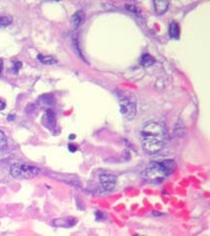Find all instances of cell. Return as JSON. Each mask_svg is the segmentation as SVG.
I'll return each instance as SVG.
<instances>
[{"label": "cell", "instance_id": "1", "mask_svg": "<svg viewBox=\"0 0 210 236\" xmlns=\"http://www.w3.org/2000/svg\"><path fill=\"white\" fill-rule=\"evenodd\" d=\"M141 145L146 153L154 154L164 148L167 132L164 125L158 121H148L141 129Z\"/></svg>", "mask_w": 210, "mask_h": 236}, {"label": "cell", "instance_id": "2", "mask_svg": "<svg viewBox=\"0 0 210 236\" xmlns=\"http://www.w3.org/2000/svg\"><path fill=\"white\" fill-rule=\"evenodd\" d=\"M175 166L174 160L151 162L141 172V178L149 183H160L174 171Z\"/></svg>", "mask_w": 210, "mask_h": 236}, {"label": "cell", "instance_id": "3", "mask_svg": "<svg viewBox=\"0 0 210 236\" xmlns=\"http://www.w3.org/2000/svg\"><path fill=\"white\" fill-rule=\"evenodd\" d=\"M39 167L26 162H17L11 165L10 174L16 179H32L40 174Z\"/></svg>", "mask_w": 210, "mask_h": 236}, {"label": "cell", "instance_id": "4", "mask_svg": "<svg viewBox=\"0 0 210 236\" xmlns=\"http://www.w3.org/2000/svg\"><path fill=\"white\" fill-rule=\"evenodd\" d=\"M120 113L127 120H132L136 115V103L128 97H119Z\"/></svg>", "mask_w": 210, "mask_h": 236}, {"label": "cell", "instance_id": "5", "mask_svg": "<svg viewBox=\"0 0 210 236\" xmlns=\"http://www.w3.org/2000/svg\"><path fill=\"white\" fill-rule=\"evenodd\" d=\"M99 178L101 186L105 191H111L116 185V177L111 173H102Z\"/></svg>", "mask_w": 210, "mask_h": 236}, {"label": "cell", "instance_id": "6", "mask_svg": "<svg viewBox=\"0 0 210 236\" xmlns=\"http://www.w3.org/2000/svg\"><path fill=\"white\" fill-rule=\"evenodd\" d=\"M76 223H77V220L74 218H62V219H54L52 223L54 226H57V227L68 228V227H71L73 225H75Z\"/></svg>", "mask_w": 210, "mask_h": 236}, {"label": "cell", "instance_id": "7", "mask_svg": "<svg viewBox=\"0 0 210 236\" xmlns=\"http://www.w3.org/2000/svg\"><path fill=\"white\" fill-rule=\"evenodd\" d=\"M153 5H154V10H155L156 14L161 16L167 12L170 3L168 1H154Z\"/></svg>", "mask_w": 210, "mask_h": 236}, {"label": "cell", "instance_id": "8", "mask_svg": "<svg viewBox=\"0 0 210 236\" xmlns=\"http://www.w3.org/2000/svg\"><path fill=\"white\" fill-rule=\"evenodd\" d=\"M181 34V28L180 25L177 22H172L169 27V36L173 40H179Z\"/></svg>", "mask_w": 210, "mask_h": 236}, {"label": "cell", "instance_id": "9", "mask_svg": "<svg viewBox=\"0 0 210 236\" xmlns=\"http://www.w3.org/2000/svg\"><path fill=\"white\" fill-rule=\"evenodd\" d=\"M84 16H85V14L82 11H77L76 13L73 14V16L71 17V25L73 29H77L81 25L84 20Z\"/></svg>", "mask_w": 210, "mask_h": 236}, {"label": "cell", "instance_id": "10", "mask_svg": "<svg viewBox=\"0 0 210 236\" xmlns=\"http://www.w3.org/2000/svg\"><path fill=\"white\" fill-rule=\"evenodd\" d=\"M154 63H155V59H154V57H152L150 54L145 53L141 56L140 64L144 66V67H150V66H152Z\"/></svg>", "mask_w": 210, "mask_h": 236}, {"label": "cell", "instance_id": "11", "mask_svg": "<svg viewBox=\"0 0 210 236\" xmlns=\"http://www.w3.org/2000/svg\"><path fill=\"white\" fill-rule=\"evenodd\" d=\"M38 59L41 61V63L45 65H52L57 62V60L55 59L52 56L49 55H43V54H39L38 55Z\"/></svg>", "mask_w": 210, "mask_h": 236}, {"label": "cell", "instance_id": "12", "mask_svg": "<svg viewBox=\"0 0 210 236\" xmlns=\"http://www.w3.org/2000/svg\"><path fill=\"white\" fill-rule=\"evenodd\" d=\"M12 22H13V18L10 15L0 16V28H6L9 25H11Z\"/></svg>", "mask_w": 210, "mask_h": 236}, {"label": "cell", "instance_id": "13", "mask_svg": "<svg viewBox=\"0 0 210 236\" xmlns=\"http://www.w3.org/2000/svg\"><path fill=\"white\" fill-rule=\"evenodd\" d=\"M45 118H46V120H48L49 125H54V123H55V119H54L55 116H54V113L51 111L50 109H48V111H46Z\"/></svg>", "mask_w": 210, "mask_h": 236}, {"label": "cell", "instance_id": "14", "mask_svg": "<svg viewBox=\"0 0 210 236\" xmlns=\"http://www.w3.org/2000/svg\"><path fill=\"white\" fill-rule=\"evenodd\" d=\"M7 145V139L6 136L3 132L0 130V150H2L3 148H5Z\"/></svg>", "mask_w": 210, "mask_h": 236}, {"label": "cell", "instance_id": "15", "mask_svg": "<svg viewBox=\"0 0 210 236\" xmlns=\"http://www.w3.org/2000/svg\"><path fill=\"white\" fill-rule=\"evenodd\" d=\"M22 67V62L20 61H12V70L14 73H18L19 69Z\"/></svg>", "mask_w": 210, "mask_h": 236}, {"label": "cell", "instance_id": "16", "mask_svg": "<svg viewBox=\"0 0 210 236\" xmlns=\"http://www.w3.org/2000/svg\"><path fill=\"white\" fill-rule=\"evenodd\" d=\"M6 107V105H5V102H3L2 101H0V111L1 110H3L4 108Z\"/></svg>", "mask_w": 210, "mask_h": 236}, {"label": "cell", "instance_id": "17", "mask_svg": "<svg viewBox=\"0 0 210 236\" xmlns=\"http://www.w3.org/2000/svg\"><path fill=\"white\" fill-rule=\"evenodd\" d=\"M68 148H69L70 150H71V152H75V150H77V147H75V146H73V145H69Z\"/></svg>", "mask_w": 210, "mask_h": 236}, {"label": "cell", "instance_id": "18", "mask_svg": "<svg viewBox=\"0 0 210 236\" xmlns=\"http://www.w3.org/2000/svg\"><path fill=\"white\" fill-rule=\"evenodd\" d=\"M3 67H4V64H3V60L0 58V75H1L2 71H3Z\"/></svg>", "mask_w": 210, "mask_h": 236}]
</instances>
